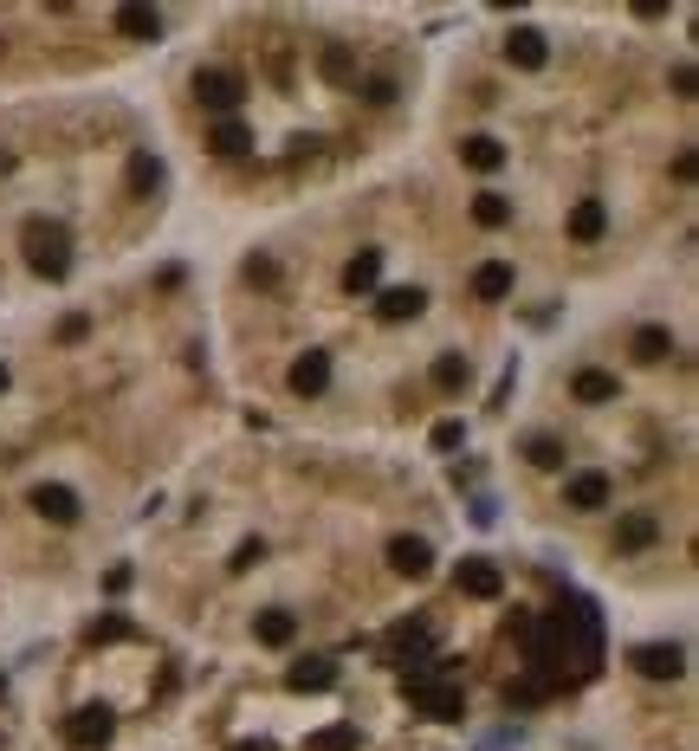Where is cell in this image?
I'll return each mask as SVG.
<instances>
[{"label":"cell","instance_id":"obj_27","mask_svg":"<svg viewBox=\"0 0 699 751\" xmlns=\"http://www.w3.org/2000/svg\"><path fill=\"white\" fill-rule=\"evenodd\" d=\"M350 745H356L350 726H337V732H324V739H318V751H350Z\"/></svg>","mask_w":699,"mask_h":751},{"label":"cell","instance_id":"obj_26","mask_svg":"<svg viewBox=\"0 0 699 751\" xmlns=\"http://www.w3.org/2000/svg\"><path fill=\"white\" fill-rule=\"evenodd\" d=\"M460 441H466L460 421H441V428H434V447H441V454H447V447H460Z\"/></svg>","mask_w":699,"mask_h":751},{"label":"cell","instance_id":"obj_2","mask_svg":"<svg viewBox=\"0 0 699 751\" xmlns=\"http://www.w3.org/2000/svg\"><path fill=\"white\" fill-rule=\"evenodd\" d=\"M454 583H460V596H499V590H505V577L486 564V557H460Z\"/></svg>","mask_w":699,"mask_h":751},{"label":"cell","instance_id":"obj_10","mask_svg":"<svg viewBox=\"0 0 699 751\" xmlns=\"http://www.w3.org/2000/svg\"><path fill=\"white\" fill-rule=\"evenodd\" d=\"M421 305H428V292H421V285H395V292H382V318H389V324H402V318H415V311Z\"/></svg>","mask_w":699,"mask_h":751},{"label":"cell","instance_id":"obj_30","mask_svg":"<svg viewBox=\"0 0 699 751\" xmlns=\"http://www.w3.org/2000/svg\"><path fill=\"white\" fill-rule=\"evenodd\" d=\"M259 564V538L253 544H240V551H233V570H253Z\"/></svg>","mask_w":699,"mask_h":751},{"label":"cell","instance_id":"obj_18","mask_svg":"<svg viewBox=\"0 0 699 751\" xmlns=\"http://www.w3.org/2000/svg\"><path fill=\"white\" fill-rule=\"evenodd\" d=\"M577 402H615V376L609 370H583L577 376Z\"/></svg>","mask_w":699,"mask_h":751},{"label":"cell","instance_id":"obj_29","mask_svg":"<svg viewBox=\"0 0 699 751\" xmlns=\"http://www.w3.org/2000/svg\"><path fill=\"white\" fill-rule=\"evenodd\" d=\"M492 518H499V505H492L486 493H479V499H473V525H492Z\"/></svg>","mask_w":699,"mask_h":751},{"label":"cell","instance_id":"obj_17","mask_svg":"<svg viewBox=\"0 0 699 751\" xmlns=\"http://www.w3.org/2000/svg\"><path fill=\"white\" fill-rule=\"evenodd\" d=\"M602 227H609V208H602V201H583V208L570 214V234H577V240H596Z\"/></svg>","mask_w":699,"mask_h":751},{"label":"cell","instance_id":"obj_15","mask_svg":"<svg viewBox=\"0 0 699 751\" xmlns=\"http://www.w3.org/2000/svg\"><path fill=\"white\" fill-rule=\"evenodd\" d=\"M505 59H512V65H544V33H531V26H518V33L505 39Z\"/></svg>","mask_w":699,"mask_h":751},{"label":"cell","instance_id":"obj_19","mask_svg":"<svg viewBox=\"0 0 699 751\" xmlns=\"http://www.w3.org/2000/svg\"><path fill=\"white\" fill-rule=\"evenodd\" d=\"M376 272H382V253H356L350 272H344V285H350V292H369V285H376Z\"/></svg>","mask_w":699,"mask_h":751},{"label":"cell","instance_id":"obj_12","mask_svg":"<svg viewBox=\"0 0 699 751\" xmlns=\"http://www.w3.org/2000/svg\"><path fill=\"white\" fill-rule=\"evenodd\" d=\"M292 635H298V622L285 616V609H266V616L253 622V641H266V648H285Z\"/></svg>","mask_w":699,"mask_h":751},{"label":"cell","instance_id":"obj_16","mask_svg":"<svg viewBox=\"0 0 699 751\" xmlns=\"http://www.w3.org/2000/svg\"><path fill=\"white\" fill-rule=\"evenodd\" d=\"M460 162H473V169H499V162H505V143H492V136H466V143H460Z\"/></svg>","mask_w":699,"mask_h":751},{"label":"cell","instance_id":"obj_4","mask_svg":"<svg viewBox=\"0 0 699 751\" xmlns=\"http://www.w3.org/2000/svg\"><path fill=\"white\" fill-rule=\"evenodd\" d=\"M628 661H635L648 680H674L680 667H687V654H680V648H667V641H654V648H635Z\"/></svg>","mask_w":699,"mask_h":751},{"label":"cell","instance_id":"obj_20","mask_svg":"<svg viewBox=\"0 0 699 751\" xmlns=\"http://www.w3.org/2000/svg\"><path fill=\"white\" fill-rule=\"evenodd\" d=\"M331 680H337L331 661H298V667H292V687H298V693H305V687L318 693V687H331Z\"/></svg>","mask_w":699,"mask_h":751},{"label":"cell","instance_id":"obj_8","mask_svg":"<svg viewBox=\"0 0 699 751\" xmlns=\"http://www.w3.org/2000/svg\"><path fill=\"white\" fill-rule=\"evenodd\" d=\"M564 499L577 505V512H596V505L609 499V473H577V480L564 486Z\"/></svg>","mask_w":699,"mask_h":751},{"label":"cell","instance_id":"obj_13","mask_svg":"<svg viewBox=\"0 0 699 751\" xmlns=\"http://www.w3.org/2000/svg\"><path fill=\"white\" fill-rule=\"evenodd\" d=\"M473 292L479 298H505L512 292V266H505V259H486V266L473 272Z\"/></svg>","mask_w":699,"mask_h":751},{"label":"cell","instance_id":"obj_24","mask_svg":"<svg viewBox=\"0 0 699 751\" xmlns=\"http://www.w3.org/2000/svg\"><path fill=\"white\" fill-rule=\"evenodd\" d=\"M246 143H253V130H246V124H221V130H214V149H221V156H240Z\"/></svg>","mask_w":699,"mask_h":751},{"label":"cell","instance_id":"obj_21","mask_svg":"<svg viewBox=\"0 0 699 751\" xmlns=\"http://www.w3.org/2000/svg\"><path fill=\"white\" fill-rule=\"evenodd\" d=\"M473 221L479 227H505V221H512V201H505V195H479L473 201Z\"/></svg>","mask_w":699,"mask_h":751},{"label":"cell","instance_id":"obj_14","mask_svg":"<svg viewBox=\"0 0 699 751\" xmlns=\"http://www.w3.org/2000/svg\"><path fill=\"white\" fill-rule=\"evenodd\" d=\"M98 739H111V713H104V706H85V713L72 719V745H98Z\"/></svg>","mask_w":699,"mask_h":751},{"label":"cell","instance_id":"obj_31","mask_svg":"<svg viewBox=\"0 0 699 751\" xmlns=\"http://www.w3.org/2000/svg\"><path fill=\"white\" fill-rule=\"evenodd\" d=\"M0 389H7V363H0Z\"/></svg>","mask_w":699,"mask_h":751},{"label":"cell","instance_id":"obj_25","mask_svg":"<svg viewBox=\"0 0 699 751\" xmlns=\"http://www.w3.org/2000/svg\"><path fill=\"white\" fill-rule=\"evenodd\" d=\"M466 376H473V370H466V357H441V363H434V382H441V389H460Z\"/></svg>","mask_w":699,"mask_h":751},{"label":"cell","instance_id":"obj_11","mask_svg":"<svg viewBox=\"0 0 699 751\" xmlns=\"http://www.w3.org/2000/svg\"><path fill=\"white\" fill-rule=\"evenodd\" d=\"M628 350H635V363H667V357H674V337H667L661 324H641Z\"/></svg>","mask_w":699,"mask_h":751},{"label":"cell","instance_id":"obj_23","mask_svg":"<svg viewBox=\"0 0 699 751\" xmlns=\"http://www.w3.org/2000/svg\"><path fill=\"white\" fill-rule=\"evenodd\" d=\"M117 26H123V33H130V39H156L162 33V20H156V13H117Z\"/></svg>","mask_w":699,"mask_h":751},{"label":"cell","instance_id":"obj_5","mask_svg":"<svg viewBox=\"0 0 699 751\" xmlns=\"http://www.w3.org/2000/svg\"><path fill=\"white\" fill-rule=\"evenodd\" d=\"M389 564L402 570V577H428L434 544H428V538H395V544H389Z\"/></svg>","mask_w":699,"mask_h":751},{"label":"cell","instance_id":"obj_3","mask_svg":"<svg viewBox=\"0 0 699 751\" xmlns=\"http://www.w3.org/2000/svg\"><path fill=\"white\" fill-rule=\"evenodd\" d=\"M195 98L214 104V111H233V104L246 98V85H240L233 72H201V78H195Z\"/></svg>","mask_w":699,"mask_h":751},{"label":"cell","instance_id":"obj_6","mask_svg":"<svg viewBox=\"0 0 699 751\" xmlns=\"http://www.w3.org/2000/svg\"><path fill=\"white\" fill-rule=\"evenodd\" d=\"M324 382H331V357H324V350H305V357L292 363V389L298 395H324Z\"/></svg>","mask_w":699,"mask_h":751},{"label":"cell","instance_id":"obj_22","mask_svg":"<svg viewBox=\"0 0 699 751\" xmlns=\"http://www.w3.org/2000/svg\"><path fill=\"white\" fill-rule=\"evenodd\" d=\"M525 454H531V467H564V447H557L551 434H531V441H525Z\"/></svg>","mask_w":699,"mask_h":751},{"label":"cell","instance_id":"obj_28","mask_svg":"<svg viewBox=\"0 0 699 751\" xmlns=\"http://www.w3.org/2000/svg\"><path fill=\"white\" fill-rule=\"evenodd\" d=\"M324 78H350V52H324Z\"/></svg>","mask_w":699,"mask_h":751},{"label":"cell","instance_id":"obj_9","mask_svg":"<svg viewBox=\"0 0 699 751\" xmlns=\"http://www.w3.org/2000/svg\"><path fill=\"white\" fill-rule=\"evenodd\" d=\"M654 538H661V518H648V512L615 525V551H641V544H654Z\"/></svg>","mask_w":699,"mask_h":751},{"label":"cell","instance_id":"obj_7","mask_svg":"<svg viewBox=\"0 0 699 751\" xmlns=\"http://www.w3.org/2000/svg\"><path fill=\"white\" fill-rule=\"evenodd\" d=\"M33 505L52 518V525H72V518H78V493H72V486H39Z\"/></svg>","mask_w":699,"mask_h":751},{"label":"cell","instance_id":"obj_1","mask_svg":"<svg viewBox=\"0 0 699 751\" xmlns=\"http://www.w3.org/2000/svg\"><path fill=\"white\" fill-rule=\"evenodd\" d=\"M26 253H33V266L46 272V279H65V266H72V240H65V227H52V221H33L26 227Z\"/></svg>","mask_w":699,"mask_h":751}]
</instances>
